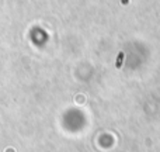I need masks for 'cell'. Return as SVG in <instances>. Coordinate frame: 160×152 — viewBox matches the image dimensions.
Wrapping results in <instances>:
<instances>
[{
	"instance_id": "cell-1",
	"label": "cell",
	"mask_w": 160,
	"mask_h": 152,
	"mask_svg": "<svg viewBox=\"0 0 160 152\" xmlns=\"http://www.w3.org/2000/svg\"><path fill=\"white\" fill-rule=\"evenodd\" d=\"M122 58H124V54H119V55H118V62H117V68H119V66H121V61H122Z\"/></svg>"
}]
</instances>
